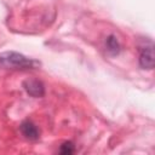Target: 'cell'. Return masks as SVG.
Instances as JSON below:
<instances>
[{
	"mask_svg": "<svg viewBox=\"0 0 155 155\" xmlns=\"http://www.w3.org/2000/svg\"><path fill=\"white\" fill-rule=\"evenodd\" d=\"M23 87L29 96L35 97V98L42 97L45 94V86L40 80H36V79L25 80L23 82Z\"/></svg>",
	"mask_w": 155,
	"mask_h": 155,
	"instance_id": "7a4b0ae2",
	"label": "cell"
},
{
	"mask_svg": "<svg viewBox=\"0 0 155 155\" xmlns=\"http://www.w3.org/2000/svg\"><path fill=\"white\" fill-rule=\"evenodd\" d=\"M19 130H21V133L27 138V139H30V140H36L39 137H40V131L38 128V126L31 122L30 120H24L21 126H19Z\"/></svg>",
	"mask_w": 155,
	"mask_h": 155,
	"instance_id": "277c9868",
	"label": "cell"
},
{
	"mask_svg": "<svg viewBox=\"0 0 155 155\" xmlns=\"http://www.w3.org/2000/svg\"><path fill=\"white\" fill-rule=\"evenodd\" d=\"M74 151H75V147H74V143L71 142H64L59 148V153L63 155H70Z\"/></svg>",
	"mask_w": 155,
	"mask_h": 155,
	"instance_id": "8992f818",
	"label": "cell"
},
{
	"mask_svg": "<svg viewBox=\"0 0 155 155\" xmlns=\"http://www.w3.org/2000/svg\"><path fill=\"white\" fill-rule=\"evenodd\" d=\"M105 47H107V51H108L111 56L119 54L120 48H121V46H120L117 39H116L114 35H109V36L107 38V40H105Z\"/></svg>",
	"mask_w": 155,
	"mask_h": 155,
	"instance_id": "5b68a950",
	"label": "cell"
},
{
	"mask_svg": "<svg viewBox=\"0 0 155 155\" xmlns=\"http://www.w3.org/2000/svg\"><path fill=\"white\" fill-rule=\"evenodd\" d=\"M39 65L34 59L25 57L22 53L15 51H7L0 53V67L6 69H31Z\"/></svg>",
	"mask_w": 155,
	"mask_h": 155,
	"instance_id": "6da1fadb",
	"label": "cell"
},
{
	"mask_svg": "<svg viewBox=\"0 0 155 155\" xmlns=\"http://www.w3.org/2000/svg\"><path fill=\"white\" fill-rule=\"evenodd\" d=\"M139 65L143 69H153L154 68V50L153 45L144 46L139 53Z\"/></svg>",
	"mask_w": 155,
	"mask_h": 155,
	"instance_id": "3957f363",
	"label": "cell"
}]
</instances>
